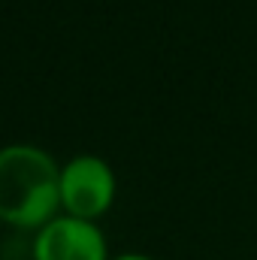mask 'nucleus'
<instances>
[{"mask_svg":"<svg viewBox=\"0 0 257 260\" xmlns=\"http://www.w3.org/2000/svg\"><path fill=\"white\" fill-rule=\"evenodd\" d=\"M115 200V173L97 154H76L61 167V206L67 215L94 221Z\"/></svg>","mask_w":257,"mask_h":260,"instance_id":"nucleus-2","label":"nucleus"},{"mask_svg":"<svg viewBox=\"0 0 257 260\" xmlns=\"http://www.w3.org/2000/svg\"><path fill=\"white\" fill-rule=\"evenodd\" d=\"M61 206V167L37 145L0 148V221L9 227H46Z\"/></svg>","mask_w":257,"mask_h":260,"instance_id":"nucleus-1","label":"nucleus"},{"mask_svg":"<svg viewBox=\"0 0 257 260\" xmlns=\"http://www.w3.org/2000/svg\"><path fill=\"white\" fill-rule=\"evenodd\" d=\"M109 260H151V257H145V254H136V251H130V254H118V257H109Z\"/></svg>","mask_w":257,"mask_h":260,"instance_id":"nucleus-4","label":"nucleus"},{"mask_svg":"<svg viewBox=\"0 0 257 260\" xmlns=\"http://www.w3.org/2000/svg\"><path fill=\"white\" fill-rule=\"evenodd\" d=\"M34 260H109L106 236L94 221L55 215L37 230Z\"/></svg>","mask_w":257,"mask_h":260,"instance_id":"nucleus-3","label":"nucleus"}]
</instances>
